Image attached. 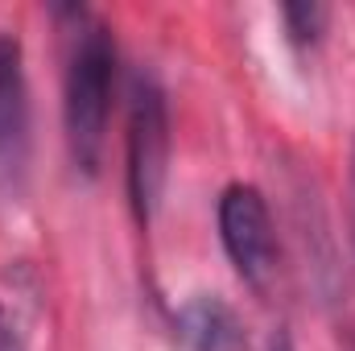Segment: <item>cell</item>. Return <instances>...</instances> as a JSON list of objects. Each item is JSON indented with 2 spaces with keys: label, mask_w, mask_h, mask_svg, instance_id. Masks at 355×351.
<instances>
[{
  "label": "cell",
  "mask_w": 355,
  "mask_h": 351,
  "mask_svg": "<svg viewBox=\"0 0 355 351\" xmlns=\"http://www.w3.org/2000/svg\"><path fill=\"white\" fill-rule=\"evenodd\" d=\"M0 351H25L21 335H17V323H12V314L4 306H0Z\"/></svg>",
  "instance_id": "7"
},
{
  "label": "cell",
  "mask_w": 355,
  "mask_h": 351,
  "mask_svg": "<svg viewBox=\"0 0 355 351\" xmlns=\"http://www.w3.org/2000/svg\"><path fill=\"white\" fill-rule=\"evenodd\" d=\"M219 240L236 273L252 285L265 289L277 273V228L265 194L252 182H232L219 194Z\"/></svg>",
  "instance_id": "3"
},
{
  "label": "cell",
  "mask_w": 355,
  "mask_h": 351,
  "mask_svg": "<svg viewBox=\"0 0 355 351\" xmlns=\"http://www.w3.org/2000/svg\"><path fill=\"white\" fill-rule=\"evenodd\" d=\"M128 203L137 223L145 228L157 215L166 178H170V103L153 71H132L128 79Z\"/></svg>",
  "instance_id": "2"
},
{
  "label": "cell",
  "mask_w": 355,
  "mask_h": 351,
  "mask_svg": "<svg viewBox=\"0 0 355 351\" xmlns=\"http://www.w3.org/2000/svg\"><path fill=\"white\" fill-rule=\"evenodd\" d=\"M281 21H285V33H289L293 46H318V37L327 33L331 8H322V4H285Z\"/></svg>",
  "instance_id": "6"
},
{
  "label": "cell",
  "mask_w": 355,
  "mask_h": 351,
  "mask_svg": "<svg viewBox=\"0 0 355 351\" xmlns=\"http://www.w3.org/2000/svg\"><path fill=\"white\" fill-rule=\"evenodd\" d=\"M174 335L186 351H244V323L219 293H194L174 314Z\"/></svg>",
  "instance_id": "5"
},
{
  "label": "cell",
  "mask_w": 355,
  "mask_h": 351,
  "mask_svg": "<svg viewBox=\"0 0 355 351\" xmlns=\"http://www.w3.org/2000/svg\"><path fill=\"white\" fill-rule=\"evenodd\" d=\"M29 79L17 33H0V198L17 203L29 178Z\"/></svg>",
  "instance_id": "4"
},
{
  "label": "cell",
  "mask_w": 355,
  "mask_h": 351,
  "mask_svg": "<svg viewBox=\"0 0 355 351\" xmlns=\"http://www.w3.org/2000/svg\"><path fill=\"white\" fill-rule=\"evenodd\" d=\"M268 351H293L289 335H285V331H277V335H272V343H268Z\"/></svg>",
  "instance_id": "8"
},
{
  "label": "cell",
  "mask_w": 355,
  "mask_h": 351,
  "mask_svg": "<svg viewBox=\"0 0 355 351\" xmlns=\"http://www.w3.org/2000/svg\"><path fill=\"white\" fill-rule=\"evenodd\" d=\"M71 42H67V75H62V120L71 162L83 174H99L107 112H112V79H116V42L99 17L71 8Z\"/></svg>",
  "instance_id": "1"
},
{
  "label": "cell",
  "mask_w": 355,
  "mask_h": 351,
  "mask_svg": "<svg viewBox=\"0 0 355 351\" xmlns=\"http://www.w3.org/2000/svg\"><path fill=\"white\" fill-rule=\"evenodd\" d=\"M352 223H355V149H352Z\"/></svg>",
  "instance_id": "9"
}]
</instances>
